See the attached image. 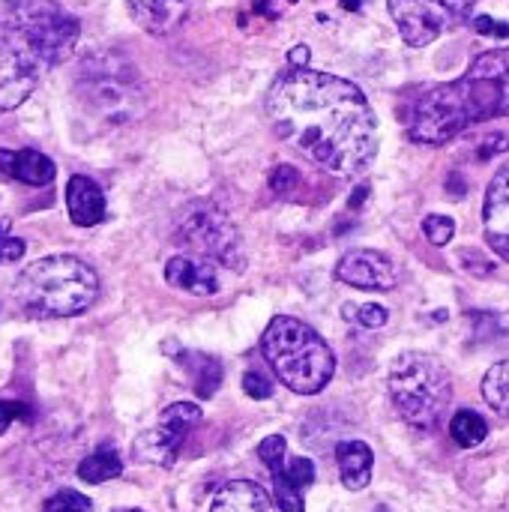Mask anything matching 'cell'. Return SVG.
<instances>
[{"instance_id": "52a82bcc", "label": "cell", "mask_w": 509, "mask_h": 512, "mask_svg": "<svg viewBox=\"0 0 509 512\" xmlns=\"http://www.w3.org/2000/svg\"><path fill=\"white\" fill-rule=\"evenodd\" d=\"M390 399L402 420L417 432H432L453 399V378L441 360L423 351H405L387 375Z\"/></svg>"}, {"instance_id": "44dd1931", "label": "cell", "mask_w": 509, "mask_h": 512, "mask_svg": "<svg viewBox=\"0 0 509 512\" xmlns=\"http://www.w3.org/2000/svg\"><path fill=\"white\" fill-rule=\"evenodd\" d=\"M123 474V459L117 456V450L111 447H99L96 453H90L81 465H78V480L99 486L108 480H117Z\"/></svg>"}, {"instance_id": "603a6c76", "label": "cell", "mask_w": 509, "mask_h": 512, "mask_svg": "<svg viewBox=\"0 0 509 512\" xmlns=\"http://www.w3.org/2000/svg\"><path fill=\"white\" fill-rule=\"evenodd\" d=\"M450 435H453V441H456L459 447L471 450V447H480V444L486 441L489 426H486V420H483L477 411L462 408V411H456L453 420H450Z\"/></svg>"}, {"instance_id": "836d02e7", "label": "cell", "mask_w": 509, "mask_h": 512, "mask_svg": "<svg viewBox=\"0 0 509 512\" xmlns=\"http://www.w3.org/2000/svg\"><path fill=\"white\" fill-rule=\"evenodd\" d=\"M288 63H291V66H306V63H309V48H306V45L291 48V51H288Z\"/></svg>"}, {"instance_id": "2e32d148", "label": "cell", "mask_w": 509, "mask_h": 512, "mask_svg": "<svg viewBox=\"0 0 509 512\" xmlns=\"http://www.w3.org/2000/svg\"><path fill=\"white\" fill-rule=\"evenodd\" d=\"M132 18L153 36H165L183 24L192 0H126Z\"/></svg>"}, {"instance_id": "4dcf8cb0", "label": "cell", "mask_w": 509, "mask_h": 512, "mask_svg": "<svg viewBox=\"0 0 509 512\" xmlns=\"http://www.w3.org/2000/svg\"><path fill=\"white\" fill-rule=\"evenodd\" d=\"M504 150H509V135H504V132H498V135H489L483 144H480V159L486 162V159H492V156H498V153H504Z\"/></svg>"}, {"instance_id": "30bf717a", "label": "cell", "mask_w": 509, "mask_h": 512, "mask_svg": "<svg viewBox=\"0 0 509 512\" xmlns=\"http://www.w3.org/2000/svg\"><path fill=\"white\" fill-rule=\"evenodd\" d=\"M258 459L273 474V501L279 512H303L306 492L315 483V462L294 456L288 459V441L282 435H270L258 444Z\"/></svg>"}, {"instance_id": "4316f807", "label": "cell", "mask_w": 509, "mask_h": 512, "mask_svg": "<svg viewBox=\"0 0 509 512\" xmlns=\"http://www.w3.org/2000/svg\"><path fill=\"white\" fill-rule=\"evenodd\" d=\"M27 252V243L12 234L9 219H0V264H15Z\"/></svg>"}, {"instance_id": "f546056e", "label": "cell", "mask_w": 509, "mask_h": 512, "mask_svg": "<svg viewBox=\"0 0 509 512\" xmlns=\"http://www.w3.org/2000/svg\"><path fill=\"white\" fill-rule=\"evenodd\" d=\"M462 264H465L474 276H486V279H489V276L495 273V264H492L480 249H465V252H462Z\"/></svg>"}, {"instance_id": "f1b7e54d", "label": "cell", "mask_w": 509, "mask_h": 512, "mask_svg": "<svg viewBox=\"0 0 509 512\" xmlns=\"http://www.w3.org/2000/svg\"><path fill=\"white\" fill-rule=\"evenodd\" d=\"M297 183H300V174H297V168H291V165H276L273 174H270V189H273V195H291V192L297 189Z\"/></svg>"}, {"instance_id": "3957f363", "label": "cell", "mask_w": 509, "mask_h": 512, "mask_svg": "<svg viewBox=\"0 0 509 512\" xmlns=\"http://www.w3.org/2000/svg\"><path fill=\"white\" fill-rule=\"evenodd\" d=\"M509 117V48L483 51L462 78L426 90L408 117V138L417 144H447L459 132Z\"/></svg>"}, {"instance_id": "8992f818", "label": "cell", "mask_w": 509, "mask_h": 512, "mask_svg": "<svg viewBox=\"0 0 509 512\" xmlns=\"http://www.w3.org/2000/svg\"><path fill=\"white\" fill-rule=\"evenodd\" d=\"M75 99L102 126H123L144 108L138 69L117 51H93L75 72Z\"/></svg>"}, {"instance_id": "ac0fdd59", "label": "cell", "mask_w": 509, "mask_h": 512, "mask_svg": "<svg viewBox=\"0 0 509 512\" xmlns=\"http://www.w3.org/2000/svg\"><path fill=\"white\" fill-rule=\"evenodd\" d=\"M276 501L252 480H234L213 495L210 512H276Z\"/></svg>"}, {"instance_id": "cb8c5ba5", "label": "cell", "mask_w": 509, "mask_h": 512, "mask_svg": "<svg viewBox=\"0 0 509 512\" xmlns=\"http://www.w3.org/2000/svg\"><path fill=\"white\" fill-rule=\"evenodd\" d=\"M345 318L360 324V327H369V330H378L390 321V312L381 306V303H363V306H354V303H345L342 306Z\"/></svg>"}, {"instance_id": "e0dca14e", "label": "cell", "mask_w": 509, "mask_h": 512, "mask_svg": "<svg viewBox=\"0 0 509 512\" xmlns=\"http://www.w3.org/2000/svg\"><path fill=\"white\" fill-rule=\"evenodd\" d=\"M0 171L27 186H48L57 174L54 162L39 150H0Z\"/></svg>"}, {"instance_id": "1f68e13d", "label": "cell", "mask_w": 509, "mask_h": 512, "mask_svg": "<svg viewBox=\"0 0 509 512\" xmlns=\"http://www.w3.org/2000/svg\"><path fill=\"white\" fill-rule=\"evenodd\" d=\"M21 417H27V408L21 402H0V435Z\"/></svg>"}, {"instance_id": "9c48e42d", "label": "cell", "mask_w": 509, "mask_h": 512, "mask_svg": "<svg viewBox=\"0 0 509 512\" xmlns=\"http://www.w3.org/2000/svg\"><path fill=\"white\" fill-rule=\"evenodd\" d=\"M477 0H390V15L411 48H426L462 27Z\"/></svg>"}, {"instance_id": "83f0119b", "label": "cell", "mask_w": 509, "mask_h": 512, "mask_svg": "<svg viewBox=\"0 0 509 512\" xmlns=\"http://www.w3.org/2000/svg\"><path fill=\"white\" fill-rule=\"evenodd\" d=\"M243 393H246L249 399H255V402H264V399L273 396V384H270V378H267L264 372L252 369V372L243 375Z\"/></svg>"}, {"instance_id": "7402d4cb", "label": "cell", "mask_w": 509, "mask_h": 512, "mask_svg": "<svg viewBox=\"0 0 509 512\" xmlns=\"http://www.w3.org/2000/svg\"><path fill=\"white\" fill-rule=\"evenodd\" d=\"M483 399L486 405L501 414L504 420H509V360L495 363L486 378H483Z\"/></svg>"}, {"instance_id": "277c9868", "label": "cell", "mask_w": 509, "mask_h": 512, "mask_svg": "<svg viewBox=\"0 0 509 512\" xmlns=\"http://www.w3.org/2000/svg\"><path fill=\"white\" fill-rule=\"evenodd\" d=\"M99 297L96 270L75 255H48L15 279V303L30 318H75Z\"/></svg>"}, {"instance_id": "ba28073f", "label": "cell", "mask_w": 509, "mask_h": 512, "mask_svg": "<svg viewBox=\"0 0 509 512\" xmlns=\"http://www.w3.org/2000/svg\"><path fill=\"white\" fill-rule=\"evenodd\" d=\"M177 240L201 258L243 270V240L237 225L216 204H192L177 222Z\"/></svg>"}, {"instance_id": "4fadbf2b", "label": "cell", "mask_w": 509, "mask_h": 512, "mask_svg": "<svg viewBox=\"0 0 509 512\" xmlns=\"http://www.w3.org/2000/svg\"><path fill=\"white\" fill-rule=\"evenodd\" d=\"M483 234L498 258L509 264V159L498 168L483 201Z\"/></svg>"}, {"instance_id": "d6986e66", "label": "cell", "mask_w": 509, "mask_h": 512, "mask_svg": "<svg viewBox=\"0 0 509 512\" xmlns=\"http://www.w3.org/2000/svg\"><path fill=\"white\" fill-rule=\"evenodd\" d=\"M336 462L342 474V486L351 492H360L372 483V468H375V453L363 441H342L336 447Z\"/></svg>"}, {"instance_id": "6da1fadb", "label": "cell", "mask_w": 509, "mask_h": 512, "mask_svg": "<svg viewBox=\"0 0 509 512\" xmlns=\"http://www.w3.org/2000/svg\"><path fill=\"white\" fill-rule=\"evenodd\" d=\"M264 108L282 141L339 177L363 174L378 153V117L366 93L339 75L291 66L270 84Z\"/></svg>"}, {"instance_id": "ffe728a7", "label": "cell", "mask_w": 509, "mask_h": 512, "mask_svg": "<svg viewBox=\"0 0 509 512\" xmlns=\"http://www.w3.org/2000/svg\"><path fill=\"white\" fill-rule=\"evenodd\" d=\"M180 366L189 372L192 378V387L201 399H210L219 384H222V363L210 354H201V351H183L180 354Z\"/></svg>"}, {"instance_id": "5bb4252c", "label": "cell", "mask_w": 509, "mask_h": 512, "mask_svg": "<svg viewBox=\"0 0 509 512\" xmlns=\"http://www.w3.org/2000/svg\"><path fill=\"white\" fill-rule=\"evenodd\" d=\"M165 282L195 297H210L219 291V273L201 255H174L165 264Z\"/></svg>"}, {"instance_id": "484cf974", "label": "cell", "mask_w": 509, "mask_h": 512, "mask_svg": "<svg viewBox=\"0 0 509 512\" xmlns=\"http://www.w3.org/2000/svg\"><path fill=\"white\" fill-rule=\"evenodd\" d=\"M423 234H426V240H429L432 246H447V243L456 237V222H453L450 216L432 213V216L423 219Z\"/></svg>"}, {"instance_id": "d590c367", "label": "cell", "mask_w": 509, "mask_h": 512, "mask_svg": "<svg viewBox=\"0 0 509 512\" xmlns=\"http://www.w3.org/2000/svg\"><path fill=\"white\" fill-rule=\"evenodd\" d=\"M117 512H141V510H132V507H129V510H117Z\"/></svg>"}, {"instance_id": "9a60e30c", "label": "cell", "mask_w": 509, "mask_h": 512, "mask_svg": "<svg viewBox=\"0 0 509 512\" xmlns=\"http://www.w3.org/2000/svg\"><path fill=\"white\" fill-rule=\"evenodd\" d=\"M66 210L78 228H93L105 219V195L96 180L72 174L66 183Z\"/></svg>"}, {"instance_id": "d6a6232c", "label": "cell", "mask_w": 509, "mask_h": 512, "mask_svg": "<svg viewBox=\"0 0 509 512\" xmlns=\"http://www.w3.org/2000/svg\"><path fill=\"white\" fill-rule=\"evenodd\" d=\"M474 27H477V33H486V36H509V24H498L492 15L474 18Z\"/></svg>"}, {"instance_id": "8d00e7d4", "label": "cell", "mask_w": 509, "mask_h": 512, "mask_svg": "<svg viewBox=\"0 0 509 512\" xmlns=\"http://www.w3.org/2000/svg\"><path fill=\"white\" fill-rule=\"evenodd\" d=\"M375 512H390V510H387V507H381V510H375Z\"/></svg>"}, {"instance_id": "7a4b0ae2", "label": "cell", "mask_w": 509, "mask_h": 512, "mask_svg": "<svg viewBox=\"0 0 509 512\" xmlns=\"http://www.w3.org/2000/svg\"><path fill=\"white\" fill-rule=\"evenodd\" d=\"M78 36L81 21L57 0H0V111H15Z\"/></svg>"}, {"instance_id": "e575fe53", "label": "cell", "mask_w": 509, "mask_h": 512, "mask_svg": "<svg viewBox=\"0 0 509 512\" xmlns=\"http://www.w3.org/2000/svg\"><path fill=\"white\" fill-rule=\"evenodd\" d=\"M255 12L270 15V18H276V15H279V9L273 6V0H255Z\"/></svg>"}, {"instance_id": "d4e9b609", "label": "cell", "mask_w": 509, "mask_h": 512, "mask_svg": "<svg viewBox=\"0 0 509 512\" xmlns=\"http://www.w3.org/2000/svg\"><path fill=\"white\" fill-rule=\"evenodd\" d=\"M42 512H93V501L75 489H60L45 501Z\"/></svg>"}, {"instance_id": "5b68a950", "label": "cell", "mask_w": 509, "mask_h": 512, "mask_svg": "<svg viewBox=\"0 0 509 512\" xmlns=\"http://www.w3.org/2000/svg\"><path fill=\"white\" fill-rule=\"evenodd\" d=\"M261 351L273 375L300 396L321 393L336 372V357L330 345L306 321L291 315H276L267 324L261 336Z\"/></svg>"}, {"instance_id": "7c38bea8", "label": "cell", "mask_w": 509, "mask_h": 512, "mask_svg": "<svg viewBox=\"0 0 509 512\" xmlns=\"http://www.w3.org/2000/svg\"><path fill=\"white\" fill-rule=\"evenodd\" d=\"M336 276H339V282H345L351 288H363V291H393L399 282L393 261L375 249L345 252L339 267H336Z\"/></svg>"}, {"instance_id": "8fae6325", "label": "cell", "mask_w": 509, "mask_h": 512, "mask_svg": "<svg viewBox=\"0 0 509 512\" xmlns=\"http://www.w3.org/2000/svg\"><path fill=\"white\" fill-rule=\"evenodd\" d=\"M201 423V408L192 402H174L162 411L159 423L144 432L135 441V459L147 462V465H159V468H171L177 462L180 447L186 444L189 432Z\"/></svg>"}]
</instances>
